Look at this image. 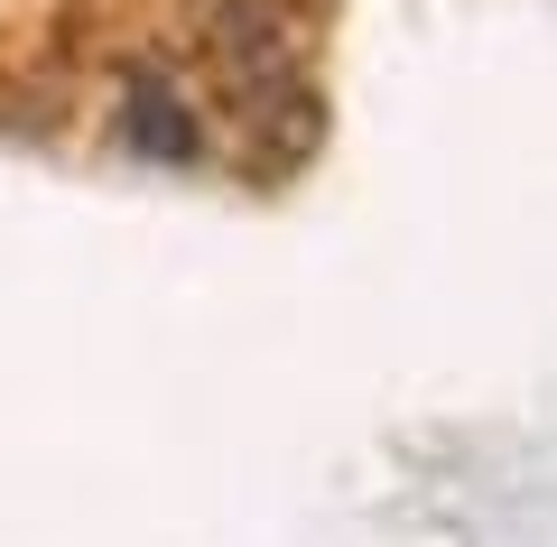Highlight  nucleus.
Returning a JSON list of instances; mask_svg holds the SVG:
<instances>
[{"mask_svg": "<svg viewBox=\"0 0 557 547\" xmlns=\"http://www.w3.org/2000/svg\"><path fill=\"white\" fill-rule=\"evenodd\" d=\"M121 139L149 167H196L205 158V121H196V102H186V84L168 65H131L121 75Z\"/></svg>", "mask_w": 557, "mask_h": 547, "instance_id": "nucleus-1", "label": "nucleus"}]
</instances>
